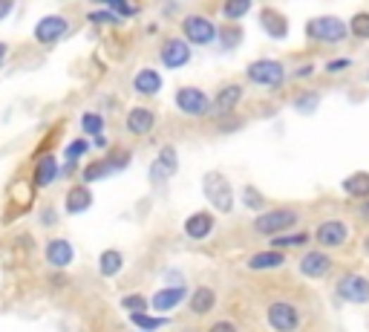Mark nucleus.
<instances>
[{"instance_id":"obj_1","label":"nucleus","mask_w":369,"mask_h":332,"mask_svg":"<svg viewBox=\"0 0 369 332\" xmlns=\"http://www.w3.org/2000/svg\"><path fill=\"white\" fill-rule=\"evenodd\" d=\"M202 197L223 217H228V214H234V211H237L234 185H231V179L223 171H205L202 173Z\"/></svg>"},{"instance_id":"obj_2","label":"nucleus","mask_w":369,"mask_h":332,"mask_svg":"<svg viewBox=\"0 0 369 332\" xmlns=\"http://www.w3.org/2000/svg\"><path fill=\"white\" fill-rule=\"evenodd\" d=\"M300 226V211L297 208H265L263 214L254 217L251 228L254 234L260 237H280V234H289Z\"/></svg>"},{"instance_id":"obj_3","label":"nucleus","mask_w":369,"mask_h":332,"mask_svg":"<svg viewBox=\"0 0 369 332\" xmlns=\"http://www.w3.org/2000/svg\"><path fill=\"white\" fill-rule=\"evenodd\" d=\"M289 78V70L280 58H254L245 67V81L260 90H280Z\"/></svg>"},{"instance_id":"obj_4","label":"nucleus","mask_w":369,"mask_h":332,"mask_svg":"<svg viewBox=\"0 0 369 332\" xmlns=\"http://www.w3.org/2000/svg\"><path fill=\"white\" fill-rule=\"evenodd\" d=\"M306 38L315 44H344L349 38V26L337 15H318L306 20Z\"/></svg>"},{"instance_id":"obj_5","label":"nucleus","mask_w":369,"mask_h":332,"mask_svg":"<svg viewBox=\"0 0 369 332\" xmlns=\"http://www.w3.org/2000/svg\"><path fill=\"white\" fill-rule=\"evenodd\" d=\"M179 29H182L179 38L194 49V47H211V44H217V29H220V26L213 23L208 15H202V12H191V15L182 18Z\"/></svg>"},{"instance_id":"obj_6","label":"nucleus","mask_w":369,"mask_h":332,"mask_svg":"<svg viewBox=\"0 0 369 332\" xmlns=\"http://www.w3.org/2000/svg\"><path fill=\"white\" fill-rule=\"evenodd\" d=\"M70 26H73V23H70L67 15L52 12V15H44V18L35 20V26H32V38H35L38 47L52 49V47H58L61 41H64V38L70 35Z\"/></svg>"},{"instance_id":"obj_7","label":"nucleus","mask_w":369,"mask_h":332,"mask_svg":"<svg viewBox=\"0 0 369 332\" xmlns=\"http://www.w3.org/2000/svg\"><path fill=\"white\" fill-rule=\"evenodd\" d=\"M173 104H176V110L182 116H188V118H205V116H211V96L205 93L202 87H196V84L176 87Z\"/></svg>"},{"instance_id":"obj_8","label":"nucleus","mask_w":369,"mask_h":332,"mask_svg":"<svg viewBox=\"0 0 369 332\" xmlns=\"http://www.w3.org/2000/svg\"><path fill=\"white\" fill-rule=\"evenodd\" d=\"M176 173H179V150L173 145H162L156 150V156H153L150 168H147V183L153 188H162Z\"/></svg>"},{"instance_id":"obj_9","label":"nucleus","mask_w":369,"mask_h":332,"mask_svg":"<svg viewBox=\"0 0 369 332\" xmlns=\"http://www.w3.org/2000/svg\"><path fill=\"white\" fill-rule=\"evenodd\" d=\"M265 324H268L271 332H297L300 324H303V315L292 300L277 297L265 307Z\"/></svg>"},{"instance_id":"obj_10","label":"nucleus","mask_w":369,"mask_h":332,"mask_svg":"<svg viewBox=\"0 0 369 332\" xmlns=\"http://www.w3.org/2000/svg\"><path fill=\"white\" fill-rule=\"evenodd\" d=\"M349 234H352V231H349V223L337 220V217H329V220L318 223L315 231H312V237H315V243H318L320 252L344 249V246L349 243Z\"/></svg>"},{"instance_id":"obj_11","label":"nucleus","mask_w":369,"mask_h":332,"mask_svg":"<svg viewBox=\"0 0 369 332\" xmlns=\"http://www.w3.org/2000/svg\"><path fill=\"white\" fill-rule=\"evenodd\" d=\"M188 295H191V289L184 283H168V286H162L150 295V309H153V315L168 318L170 312H176L179 307L188 304Z\"/></svg>"},{"instance_id":"obj_12","label":"nucleus","mask_w":369,"mask_h":332,"mask_svg":"<svg viewBox=\"0 0 369 332\" xmlns=\"http://www.w3.org/2000/svg\"><path fill=\"white\" fill-rule=\"evenodd\" d=\"M334 295L355 307H366L369 304V278L361 271H346V275L337 278L334 283Z\"/></svg>"},{"instance_id":"obj_13","label":"nucleus","mask_w":369,"mask_h":332,"mask_svg":"<svg viewBox=\"0 0 369 332\" xmlns=\"http://www.w3.org/2000/svg\"><path fill=\"white\" fill-rule=\"evenodd\" d=\"M332 269H334L332 254H326V252H320V249L303 252L300 260H297V275L306 278V281H323Z\"/></svg>"},{"instance_id":"obj_14","label":"nucleus","mask_w":369,"mask_h":332,"mask_svg":"<svg viewBox=\"0 0 369 332\" xmlns=\"http://www.w3.org/2000/svg\"><path fill=\"white\" fill-rule=\"evenodd\" d=\"M191 58H194V49L184 44L179 35H170L159 44V64L165 70H182V67H188L191 64Z\"/></svg>"},{"instance_id":"obj_15","label":"nucleus","mask_w":369,"mask_h":332,"mask_svg":"<svg viewBox=\"0 0 369 332\" xmlns=\"http://www.w3.org/2000/svg\"><path fill=\"white\" fill-rule=\"evenodd\" d=\"M44 260L52 271H67L75 263V246L67 237H49L44 246Z\"/></svg>"},{"instance_id":"obj_16","label":"nucleus","mask_w":369,"mask_h":332,"mask_svg":"<svg viewBox=\"0 0 369 332\" xmlns=\"http://www.w3.org/2000/svg\"><path fill=\"white\" fill-rule=\"evenodd\" d=\"M182 231L188 240H194V243H205V240H211L213 231H217V214H213V211H194V214L184 217Z\"/></svg>"},{"instance_id":"obj_17","label":"nucleus","mask_w":369,"mask_h":332,"mask_svg":"<svg viewBox=\"0 0 369 332\" xmlns=\"http://www.w3.org/2000/svg\"><path fill=\"white\" fill-rule=\"evenodd\" d=\"M242 96H245V87H242L239 81H228V84H223V87L217 90V93L211 96V113H213V116H220V118L231 116V113L239 107Z\"/></svg>"},{"instance_id":"obj_18","label":"nucleus","mask_w":369,"mask_h":332,"mask_svg":"<svg viewBox=\"0 0 369 332\" xmlns=\"http://www.w3.org/2000/svg\"><path fill=\"white\" fill-rule=\"evenodd\" d=\"M130 87H133V93L139 99H156L162 93V87H165V78H162L159 70H153V67H139Z\"/></svg>"},{"instance_id":"obj_19","label":"nucleus","mask_w":369,"mask_h":332,"mask_svg":"<svg viewBox=\"0 0 369 332\" xmlns=\"http://www.w3.org/2000/svg\"><path fill=\"white\" fill-rule=\"evenodd\" d=\"M156 122H159V118H156V110L136 104V107H130L127 116H125V130H127L130 136H147V133H153Z\"/></svg>"},{"instance_id":"obj_20","label":"nucleus","mask_w":369,"mask_h":332,"mask_svg":"<svg viewBox=\"0 0 369 332\" xmlns=\"http://www.w3.org/2000/svg\"><path fill=\"white\" fill-rule=\"evenodd\" d=\"M92 202H96V197H92V188L75 183V185H70L67 194H64V214H67V217L87 214V211L92 208Z\"/></svg>"},{"instance_id":"obj_21","label":"nucleus","mask_w":369,"mask_h":332,"mask_svg":"<svg viewBox=\"0 0 369 332\" xmlns=\"http://www.w3.org/2000/svg\"><path fill=\"white\" fill-rule=\"evenodd\" d=\"M289 263V254L286 252H277V249H257L249 254L245 260V269L249 271H277Z\"/></svg>"},{"instance_id":"obj_22","label":"nucleus","mask_w":369,"mask_h":332,"mask_svg":"<svg viewBox=\"0 0 369 332\" xmlns=\"http://www.w3.org/2000/svg\"><path fill=\"white\" fill-rule=\"evenodd\" d=\"M217 304H220L217 289H213V286H196V289H191L188 304H184V307L191 309V315L205 318V315H211L213 309H217Z\"/></svg>"},{"instance_id":"obj_23","label":"nucleus","mask_w":369,"mask_h":332,"mask_svg":"<svg viewBox=\"0 0 369 332\" xmlns=\"http://www.w3.org/2000/svg\"><path fill=\"white\" fill-rule=\"evenodd\" d=\"M260 26H263V32H265L268 38H274V41L289 38V29H292L289 18H286L280 9H274V6L260 9Z\"/></svg>"},{"instance_id":"obj_24","label":"nucleus","mask_w":369,"mask_h":332,"mask_svg":"<svg viewBox=\"0 0 369 332\" xmlns=\"http://www.w3.org/2000/svg\"><path fill=\"white\" fill-rule=\"evenodd\" d=\"M58 171H61V162H58L55 154L41 156V159L35 162V168H32V188H35V191L49 188L55 179H58Z\"/></svg>"},{"instance_id":"obj_25","label":"nucleus","mask_w":369,"mask_h":332,"mask_svg":"<svg viewBox=\"0 0 369 332\" xmlns=\"http://www.w3.org/2000/svg\"><path fill=\"white\" fill-rule=\"evenodd\" d=\"M341 191L358 202L369 199V171H352L349 176L341 179Z\"/></svg>"},{"instance_id":"obj_26","label":"nucleus","mask_w":369,"mask_h":332,"mask_svg":"<svg viewBox=\"0 0 369 332\" xmlns=\"http://www.w3.org/2000/svg\"><path fill=\"white\" fill-rule=\"evenodd\" d=\"M125 252L121 249H104L101 254H99V275L101 278H118L121 271H125Z\"/></svg>"},{"instance_id":"obj_27","label":"nucleus","mask_w":369,"mask_h":332,"mask_svg":"<svg viewBox=\"0 0 369 332\" xmlns=\"http://www.w3.org/2000/svg\"><path fill=\"white\" fill-rule=\"evenodd\" d=\"M104 165L110 168V173H121V171H127L133 165V150L125 147V145H110V150L101 156Z\"/></svg>"},{"instance_id":"obj_28","label":"nucleus","mask_w":369,"mask_h":332,"mask_svg":"<svg viewBox=\"0 0 369 332\" xmlns=\"http://www.w3.org/2000/svg\"><path fill=\"white\" fill-rule=\"evenodd\" d=\"M323 96H320V90H300V93L292 99V107L300 113V116H315L318 107H320Z\"/></svg>"},{"instance_id":"obj_29","label":"nucleus","mask_w":369,"mask_h":332,"mask_svg":"<svg viewBox=\"0 0 369 332\" xmlns=\"http://www.w3.org/2000/svg\"><path fill=\"white\" fill-rule=\"evenodd\" d=\"M78 128H81V133H84L87 139L101 136L104 128H107V116L99 113V110H87V113H81V118H78Z\"/></svg>"},{"instance_id":"obj_30","label":"nucleus","mask_w":369,"mask_h":332,"mask_svg":"<svg viewBox=\"0 0 369 332\" xmlns=\"http://www.w3.org/2000/svg\"><path fill=\"white\" fill-rule=\"evenodd\" d=\"M309 240H312V231H289V234H280V237H271V246L268 249H277V252L303 249Z\"/></svg>"},{"instance_id":"obj_31","label":"nucleus","mask_w":369,"mask_h":332,"mask_svg":"<svg viewBox=\"0 0 369 332\" xmlns=\"http://www.w3.org/2000/svg\"><path fill=\"white\" fill-rule=\"evenodd\" d=\"M127 318L136 326V332H159L170 324L165 315H153V312H136V315H127Z\"/></svg>"},{"instance_id":"obj_32","label":"nucleus","mask_w":369,"mask_h":332,"mask_svg":"<svg viewBox=\"0 0 369 332\" xmlns=\"http://www.w3.org/2000/svg\"><path fill=\"white\" fill-rule=\"evenodd\" d=\"M107 176H113V173H110V168L104 165V159H92V162H87V165L81 168V176H78V183L89 188V185L101 183V179H107Z\"/></svg>"},{"instance_id":"obj_33","label":"nucleus","mask_w":369,"mask_h":332,"mask_svg":"<svg viewBox=\"0 0 369 332\" xmlns=\"http://www.w3.org/2000/svg\"><path fill=\"white\" fill-rule=\"evenodd\" d=\"M92 150V145H89V139H73V142H67L64 145V154H61V159H64L67 165H81L84 159H87V154Z\"/></svg>"},{"instance_id":"obj_34","label":"nucleus","mask_w":369,"mask_h":332,"mask_svg":"<svg viewBox=\"0 0 369 332\" xmlns=\"http://www.w3.org/2000/svg\"><path fill=\"white\" fill-rule=\"evenodd\" d=\"M242 38H245V32H242V26L239 23H223L220 29H217V44L223 47V49H237L239 44H242Z\"/></svg>"},{"instance_id":"obj_35","label":"nucleus","mask_w":369,"mask_h":332,"mask_svg":"<svg viewBox=\"0 0 369 332\" xmlns=\"http://www.w3.org/2000/svg\"><path fill=\"white\" fill-rule=\"evenodd\" d=\"M251 9H254L251 0H225V4L220 6V18L228 20V23H237V20H242L245 15H249Z\"/></svg>"},{"instance_id":"obj_36","label":"nucleus","mask_w":369,"mask_h":332,"mask_svg":"<svg viewBox=\"0 0 369 332\" xmlns=\"http://www.w3.org/2000/svg\"><path fill=\"white\" fill-rule=\"evenodd\" d=\"M239 202H242V208L257 211V214H263V211H265V194H263L257 185H242Z\"/></svg>"},{"instance_id":"obj_37","label":"nucleus","mask_w":369,"mask_h":332,"mask_svg":"<svg viewBox=\"0 0 369 332\" xmlns=\"http://www.w3.org/2000/svg\"><path fill=\"white\" fill-rule=\"evenodd\" d=\"M118 307L125 309L127 315H136V312H150V297H147V295H142V292H127V295H121Z\"/></svg>"},{"instance_id":"obj_38","label":"nucleus","mask_w":369,"mask_h":332,"mask_svg":"<svg viewBox=\"0 0 369 332\" xmlns=\"http://www.w3.org/2000/svg\"><path fill=\"white\" fill-rule=\"evenodd\" d=\"M101 6L110 9L118 20H130V18H139V15H142V6H139V4H125V0H104Z\"/></svg>"},{"instance_id":"obj_39","label":"nucleus","mask_w":369,"mask_h":332,"mask_svg":"<svg viewBox=\"0 0 369 332\" xmlns=\"http://www.w3.org/2000/svg\"><path fill=\"white\" fill-rule=\"evenodd\" d=\"M346 26H349V38H355V41H369V12H355V15L346 20Z\"/></svg>"},{"instance_id":"obj_40","label":"nucleus","mask_w":369,"mask_h":332,"mask_svg":"<svg viewBox=\"0 0 369 332\" xmlns=\"http://www.w3.org/2000/svg\"><path fill=\"white\" fill-rule=\"evenodd\" d=\"M87 20H89V23H96V26H118V23H121V20H118L110 9H104V6H101V9L87 12Z\"/></svg>"},{"instance_id":"obj_41","label":"nucleus","mask_w":369,"mask_h":332,"mask_svg":"<svg viewBox=\"0 0 369 332\" xmlns=\"http://www.w3.org/2000/svg\"><path fill=\"white\" fill-rule=\"evenodd\" d=\"M349 67H352V58L341 55V58H329V61L323 64V73H326V75H341V73H346Z\"/></svg>"},{"instance_id":"obj_42","label":"nucleus","mask_w":369,"mask_h":332,"mask_svg":"<svg viewBox=\"0 0 369 332\" xmlns=\"http://www.w3.org/2000/svg\"><path fill=\"white\" fill-rule=\"evenodd\" d=\"M315 73H318V64H315V61H303L300 67H294V70L289 73V78H294V81H309Z\"/></svg>"},{"instance_id":"obj_43","label":"nucleus","mask_w":369,"mask_h":332,"mask_svg":"<svg viewBox=\"0 0 369 332\" xmlns=\"http://www.w3.org/2000/svg\"><path fill=\"white\" fill-rule=\"evenodd\" d=\"M208 332H239V326L231 321V318H220V321H213L208 326Z\"/></svg>"},{"instance_id":"obj_44","label":"nucleus","mask_w":369,"mask_h":332,"mask_svg":"<svg viewBox=\"0 0 369 332\" xmlns=\"http://www.w3.org/2000/svg\"><path fill=\"white\" fill-rule=\"evenodd\" d=\"M38 220H41V226H46V228H49V226H55V223H58L55 208H52V205H44V208H41V217H38Z\"/></svg>"},{"instance_id":"obj_45","label":"nucleus","mask_w":369,"mask_h":332,"mask_svg":"<svg viewBox=\"0 0 369 332\" xmlns=\"http://www.w3.org/2000/svg\"><path fill=\"white\" fill-rule=\"evenodd\" d=\"M89 145H92V150H104V154L110 150V139H107V133H101V136H92V139H89Z\"/></svg>"},{"instance_id":"obj_46","label":"nucleus","mask_w":369,"mask_h":332,"mask_svg":"<svg viewBox=\"0 0 369 332\" xmlns=\"http://www.w3.org/2000/svg\"><path fill=\"white\" fill-rule=\"evenodd\" d=\"M15 12V0H0V20H6Z\"/></svg>"},{"instance_id":"obj_47","label":"nucleus","mask_w":369,"mask_h":332,"mask_svg":"<svg viewBox=\"0 0 369 332\" xmlns=\"http://www.w3.org/2000/svg\"><path fill=\"white\" fill-rule=\"evenodd\" d=\"M78 171V165H67V162H61V171H58V179H70L73 173Z\"/></svg>"},{"instance_id":"obj_48","label":"nucleus","mask_w":369,"mask_h":332,"mask_svg":"<svg viewBox=\"0 0 369 332\" xmlns=\"http://www.w3.org/2000/svg\"><path fill=\"white\" fill-rule=\"evenodd\" d=\"M358 217H361L363 223H369V199H363V202H358Z\"/></svg>"},{"instance_id":"obj_49","label":"nucleus","mask_w":369,"mask_h":332,"mask_svg":"<svg viewBox=\"0 0 369 332\" xmlns=\"http://www.w3.org/2000/svg\"><path fill=\"white\" fill-rule=\"evenodd\" d=\"M6 55H9V47L0 41V67H4V61H6Z\"/></svg>"},{"instance_id":"obj_50","label":"nucleus","mask_w":369,"mask_h":332,"mask_svg":"<svg viewBox=\"0 0 369 332\" xmlns=\"http://www.w3.org/2000/svg\"><path fill=\"white\" fill-rule=\"evenodd\" d=\"M363 254H366V257H369V234H366V237H363Z\"/></svg>"}]
</instances>
